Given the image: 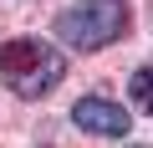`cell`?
<instances>
[{"label": "cell", "instance_id": "2", "mask_svg": "<svg viewBox=\"0 0 153 148\" xmlns=\"http://www.w3.org/2000/svg\"><path fill=\"white\" fill-rule=\"evenodd\" d=\"M128 26H133L128 0H76L71 10L56 16V41H66L71 51H102L123 41Z\"/></svg>", "mask_w": 153, "mask_h": 148}, {"label": "cell", "instance_id": "1", "mask_svg": "<svg viewBox=\"0 0 153 148\" xmlns=\"http://www.w3.org/2000/svg\"><path fill=\"white\" fill-rule=\"evenodd\" d=\"M66 77V51H56L41 36H10L0 46V87H10L16 97L36 102L46 92H56Z\"/></svg>", "mask_w": 153, "mask_h": 148}, {"label": "cell", "instance_id": "3", "mask_svg": "<svg viewBox=\"0 0 153 148\" xmlns=\"http://www.w3.org/2000/svg\"><path fill=\"white\" fill-rule=\"evenodd\" d=\"M71 123L82 133H92V138H123L133 128L128 107H117L112 97H76L71 102Z\"/></svg>", "mask_w": 153, "mask_h": 148}, {"label": "cell", "instance_id": "5", "mask_svg": "<svg viewBox=\"0 0 153 148\" xmlns=\"http://www.w3.org/2000/svg\"><path fill=\"white\" fill-rule=\"evenodd\" d=\"M133 148H138V143H133Z\"/></svg>", "mask_w": 153, "mask_h": 148}, {"label": "cell", "instance_id": "4", "mask_svg": "<svg viewBox=\"0 0 153 148\" xmlns=\"http://www.w3.org/2000/svg\"><path fill=\"white\" fill-rule=\"evenodd\" d=\"M128 97H133V107H138V112H148V118H153V61H143L133 77H128Z\"/></svg>", "mask_w": 153, "mask_h": 148}]
</instances>
